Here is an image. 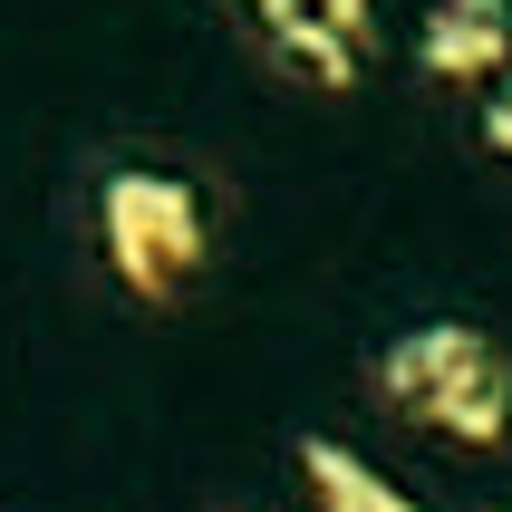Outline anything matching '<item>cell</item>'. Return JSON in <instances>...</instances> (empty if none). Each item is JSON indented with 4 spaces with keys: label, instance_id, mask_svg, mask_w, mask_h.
<instances>
[{
    "label": "cell",
    "instance_id": "obj_1",
    "mask_svg": "<svg viewBox=\"0 0 512 512\" xmlns=\"http://www.w3.org/2000/svg\"><path fill=\"white\" fill-rule=\"evenodd\" d=\"M377 397H397L435 435H493L503 426V358L474 329H416L377 358Z\"/></svg>",
    "mask_w": 512,
    "mask_h": 512
},
{
    "label": "cell",
    "instance_id": "obj_2",
    "mask_svg": "<svg viewBox=\"0 0 512 512\" xmlns=\"http://www.w3.org/2000/svg\"><path fill=\"white\" fill-rule=\"evenodd\" d=\"M242 20L281 68H300L319 87H348V68L368 49V0H242Z\"/></svg>",
    "mask_w": 512,
    "mask_h": 512
}]
</instances>
